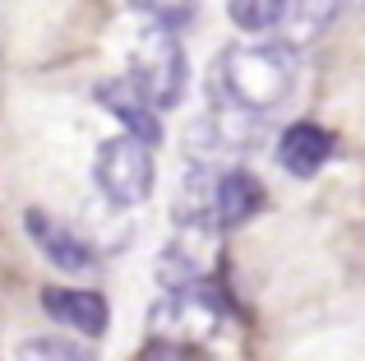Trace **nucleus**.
<instances>
[{"instance_id": "1a4fd4ad", "label": "nucleus", "mask_w": 365, "mask_h": 361, "mask_svg": "<svg viewBox=\"0 0 365 361\" xmlns=\"http://www.w3.org/2000/svg\"><path fill=\"white\" fill-rule=\"evenodd\" d=\"M227 14L241 33H273L287 19V0H227Z\"/></svg>"}, {"instance_id": "f03ea898", "label": "nucleus", "mask_w": 365, "mask_h": 361, "mask_svg": "<svg viewBox=\"0 0 365 361\" xmlns=\"http://www.w3.org/2000/svg\"><path fill=\"white\" fill-rule=\"evenodd\" d=\"M130 79L158 111H171L185 93V51L176 28L148 24L130 46Z\"/></svg>"}, {"instance_id": "9b49d317", "label": "nucleus", "mask_w": 365, "mask_h": 361, "mask_svg": "<svg viewBox=\"0 0 365 361\" xmlns=\"http://www.w3.org/2000/svg\"><path fill=\"white\" fill-rule=\"evenodd\" d=\"M139 14H148V24H167V28H185L195 19L199 0H130Z\"/></svg>"}, {"instance_id": "9d476101", "label": "nucleus", "mask_w": 365, "mask_h": 361, "mask_svg": "<svg viewBox=\"0 0 365 361\" xmlns=\"http://www.w3.org/2000/svg\"><path fill=\"white\" fill-rule=\"evenodd\" d=\"M19 361H93V352L70 338H28L19 347Z\"/></svg>"}, {"instance_id": "f8f14e48", "label": "nucleus", "mask_w": 365, "mask_h": 361, "mask_svg": "<svg viewBox=\"0 0 365 361\" xmlns=\"http://www.w3.org/2000/svg\"><path fill=\"white\" fill-rule=\"evenodd\" d=\"M134 361H208L199 347H190V343H180V338H153L148 347H143Z\"/></svg>"}, {"instance_id": "423d86ee", "label": "nucleus", "mask_w": 365, "mask_h": 361, "mask_svg": "<svg viewBox=\"0 0 365 361\" xmlns=\"http://www.w3.org/2000/svg\"><path fill=\"white\" fill-rule=\"evenodd\" d=\"M98 102L111 111V116L125 126V135H139L148 139L153 148H158L162 139V121H158V107H153L148 98H143L139 88H134V79H116V83H102L98 88Z\"/></svg>"}, {"instance_id": "6e6552de", "label": "nucleus", "mask_w": 365, "mask_h": 361, "mask_svg": "<svg viewBox=\"0 0 365 361\" xmlns=\"http://www.w3.org/2000/svg\"><path fill=\"white\" fill-rule=\"evenodd\" d=\"M264 208V185H259L250 172L232 167L213 180V223L217 227H241Z\"/></svg>"}, {"instance_id": "20e7f679", "label": "nucleus", "mask_w": 365, "mask_h": 361, "mask_svg": "<svg viewBox=\"0 0 365 361\" xmlns=\"http://www.w3.org/2000/svg\"><path fill=\"white\" fill-rule=\"evenodd\" d=\"M24 227H28V236H33V245H37V250H42L61 273H93V269H98V255H93V245L83 241L79 232H70L65 223H56L51 213H42V208H28V213H24Z\"/></svg>"}, {"instance_id": "7ed1b4c3", "label": "nucleus", "mask_w": 365, "mask_h": 361, "mask_svg": "<svg viewBox=\"0 0 365 361\" xmlns=\"http://www.w3.org/2000/svg\"><path fill=\"white\" fill-rule=\"evenodd\" d=\"M93 176H98V190L116 208H139L143 199L153 195V180H158V167H153V144H148V139H139V135L107 139V144L98 148Z\"/></svg>"}, {"instance_id": "39448f33", "label": "nucleus", "mask_w": 365, "mask_h": 361, "mask_svg": "<svg viewBox=\"0 0 365 361\" xmlns=\"http://www.w3.org/2000/svg\"><path fill=\"white\" fill-rule=\"evenodd\" d=\"M42 310L61 325H70L79 338H102L111 325L107 297L88 288H42Z\"/></svg>"}, {"instance_id": "0eeeda50", "label": "nucleus", "mask_w": 365, "mask_h": 361, "mask_svg": "<svg viewBox=\"0 0 365 361\" xmlns=\"http://www.w3.org/2000/svg\"><path fill=\"white\" fill-rule=\"evenodd\" d=\"M329 158H333V135L319 121H296V126H287L282 144H277V163L292 176H314Z\"/></svg>"}, {"instance_id": "f257e3e1", "label": "nucleus", "mask_w": 365, "mask_h": 361, "mask_svg": "<svg viewBox=\"0 0 365 361\" xmlns=\"http://www.w3.org/2000/svg\"><path fill=\"white\" fill-rule=\"evenodd\" d=\"M296 51L287 42H245L227 46L217 61V93L236 111H273L296 88Z\"/></svg>"}]
</instances>
